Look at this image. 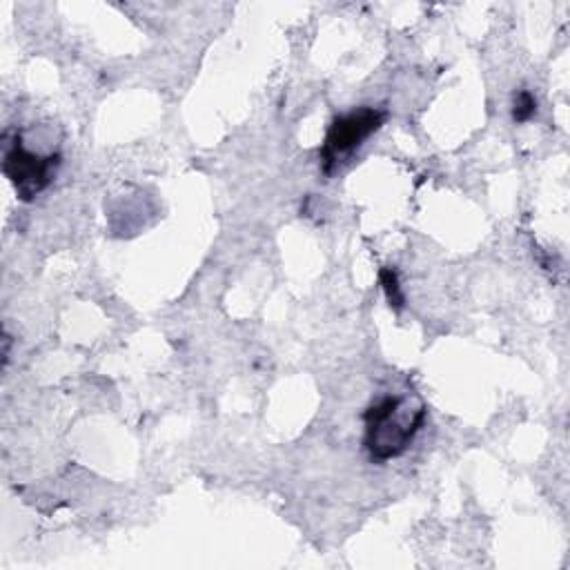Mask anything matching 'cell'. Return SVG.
I'll return each mask as SVG.
<instances>
[{
	"instance_id": "6da1fadb",
	"label": "cell",
	"mask_w": 570,
	"mask_h": 570,
	"mask_svg": "<svg viewBox=\"0 0 570 570\" xmlns=\"http://www.w3.org/2000/svg\"><path fill=\"white\" fill-rule=\"evenodd\" d=\"M425 405L410 396H383L365 414V450L374 461L401 456L425 421Z\"/></svg>"
},
{
	"instance_id": "7a4b0ae2",
	"label": "cell",
	"mask_w": 570,
	"mask_h": 570,
	"mask_svg": "<svg viewBox=\"0 0 570 570\" xmlns=\"http://www.w3.org/2000/svg\"><path fill=\"white\" fill-rule=\"evenodd\" d=\"M4 158H2V171L13 185L20 200L29 203L33 200L42 189L49 187V183L56 176V169L60 165V154H36L24 147L20 134H16L13 140L4 136Z\"/></svg>"
},
{
	"instance_id": "3957f363",
	"label": "cell",
	"mask_w": 570,
	"mask_h": 570,
	"mask_svg": "<svg viewBox=\"0 0 570 570\" xmlns=\"http://www.w3.org/2000/svg\"><path fill=\"white\" fill-rule=\"evenodd\" d=\"M387 118L385 109H374V107H363L358 111L343 114L334 118V122L327 129L325 142L318 151L321 165L325 174H332L338 163H343L354 149L363 145L365 138H370Z\"/></svg>"
},
{
	"instance_id": "277c9868",
	"label": "cell",
	"mask_w": 570,
	"mask_h": 570,
	"mask_svg": "<svg viewBox=\"0 0 570 570\" xmlns=\"http://www.w3.org/2000/svg\"><path fill=\"white\" fill-rule=\"evenodd\" d=\"M379 281H381V285H383V292H385V296H387L390 307L401 309V307H403V292H401L396 272H394L392 267H383V269L379 272Z\"/></svg>"
},
{
	"instance_id": "5b68a950",
	"label": "cell",
	"mask_w": 570,
	"mask_h": 570,
	"mask_svg": "<svg viewBox=\"0 0 570 570\" xmlns=\"http://www.w3.org/2000/svg\"><path fill=\"white\" fill-rule=\"evenodd\" d=\"M537 111V100L534 96L528 91V89H521L517 96H514V107H512V118L517 122H525L534 116Z\"/></svg>"
}]
</instances>
